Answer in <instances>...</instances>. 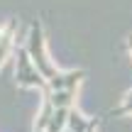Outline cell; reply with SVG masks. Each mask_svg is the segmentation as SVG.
Returning <instances> with one entry per match:
<instances>
[{
	"label": "cell",
	"mask_w": 132,
	"mask_h": 132,
	"mask_svg": "<svg viewBox=\"0 0 132 132\" xmlns=\"http://www.w3.org/2000/svg\"><path fill=\"white\" fill-rule=\"evenodd\" d=\"M27 52L29 56H32L34 66H37V71L47 78V83L52 86V88L61 90V88H71L73 83H78L81 78H83V71H59L54 69L52 61H49L47 56V47H44V27L39 20H34L32 27H29V34H27Z\"/></svg>",
	"instance_id": "cell-1"
},
{
	"label": "cell",
	"mask_w": 132,
	"mask_h": 132,
	"mask_svg": "<svg viewBox=\"0 0 132 132\" xmlns=\"http://www.w3.org/2000/svg\"><path fill=\"white\" fill-rule=\"evenodd\" d=\"M17 83L20 86H39V88L47 86V78L37 71L27 47H17Z\"/></svg>",
	"instance_id": "cell-2"
},
{
	"label": "cell",
	"mask_w": 132,
	"mask_h": 132,
	"mask_svg": "<svg viewBox=\"0 0 132 132\" xmlns=\"http://www.w3.org/2000/svg\"><path fill=\"white\" fill-rule=\"evenodd\" d=\"M15 29H17V20H10L5 32H3V39H0V64L5 61V56L10 54V49L15 44Z\"/></svg>",
	"instance_id": "cell-3"
},
{
	"label": "cell",
	"mask_w": 132,
	"mask_h": 132,
	"mask_svg": "<svg viewBox=\"0 0 132 132\" xmlns=\"http://www.w3.org/2000/svg\"><path fill=\"white\" fill-rule=\"evenodd\" d=\"M118 113H132V93L127 95V98H125V105L118 110Z\"/></svg>",
	"instance_id": "cell-4"
},
{
	"label": "cell",
	"mask_w": 132,
	"mask_h": 132,
	"mask_svg": "<svg viewBox=\"0 0 132 132\" xmlns=\"http://www.w3.org/2000/svg\"><path fill=\"white\" fill-rule=\"evenodd\" d=\"M127 49H130V52H132V34H130V37H127Z\"/></svg>",
	"instance_id": "cell-5"
},
{
	"label": "cell",
	"mask_w": 132,
	"mask_h": 132,
	"mask_svg": "<svg viewBox=\"0 0 132 132\" xmlns=\"http://www.w3.org/2000/svg\"><path fill=\"white\" fill-rule=\"evenodd\" d=\"M3 32H5V29H0V39H3Z\"/></svg>",
	"instance_id": "cell-6"
}]
</instances>
